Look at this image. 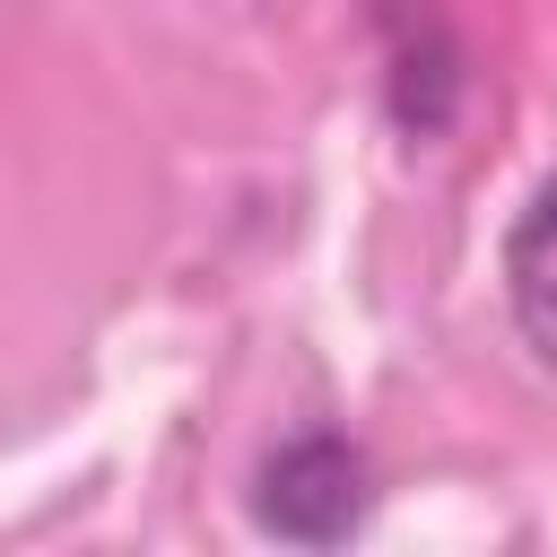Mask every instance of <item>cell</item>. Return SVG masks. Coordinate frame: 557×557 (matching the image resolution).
<instances>
[{
	"mask_svg": "<svg viewBox=\"0 0 557 557\" xmlns=\"http://www.w3.org/2000/svg\"><path fill=\"white\" fill-rule=\"evenodd\" d=\"M374 513V461L339 426H305L252 461V522L287 548H339Z\"/></svg>",
	"mask_w": 557,
	"mask_h": 557,
	"instance_id": "6da1fadb",
	"label": "cell"
},
{
	"mask_svg": "<svg viewBox=\"0 0 557 557\" xmlns=\"http://www.w3.org/2000/svg\"><path fill=\"white\" fill-rule=\"evenodd\" d=\"M496 278H505V313L522 331V348L557 374V174H540L505 226V252H496Z\"/></svg>",
	"mask_w": 557,
	"mask_h": 557,
	"instance_id": "7a4b0ae2",
	"label": "cell"
}]
</instances>
